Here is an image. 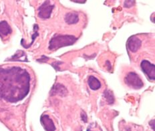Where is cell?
<instances>
[{
  "label": "cell",
  "mask_w": 155,
  "mask_h": 131,
  "mask_svg": "<svg viewBox=\"0 0 155 131\" xmlns=\"http://www.w3.org/2000/svg\"><path fill=\"white\" fill-rule=\"evenodd\" d=\"M142 71L146 74L149 79L155 80V66L148 60H142L140 64Z\"/></svg>",
  "instance_id": "cell-5"
},
{
  "label": "cell",
  "mask_w": 155,
  "mask_h": 131,
  "mask_svg": "<svg viewBox=\"0 0 155 131\" xmlns=\"http://www.w3.org/2000/svg\"><path fill=\"white\" fill-rule=\"evenodd\" d=\"M81 118L82 121H84V122H87L88 120V116L86 115V114L85 113V112L82 111L81 112Z\"/></svg>",
  "instance_id": "cell-14"
},
{
  "label": "cell",
  "mask_w": 155,
  "mask_h": 131,
  "mask_svg": "<svg viewBox=\"0 0 155 131\" xmlns=\"http://www.w3.org/2000/svg\"><path fill=\"white\" fill-rule=\"evenodd\" d=\"M54 7V5L50 3V1H46L38 9V15L42 19H48L50 17Z\"/></svg>",
  "instance_id": "cell-4"
},
{
  "label": "cell",
  "mask_w": 155,
  "mask_h": 131,
  "mask_svg": "<svg viewBox=\"0 0 155 131\" xmlns=\"http://www.w3.org/2000/svg\"><path fill=\"white\" fill-rule=\"evenodd\" d=\"M30 76L19 66L0 67V98L15 103L23 100L30 92Z\"/></svg>",
  "instance_id": "cell-1"
},
{
  "label": "cell",
  "mask_w": 155,
  "mask_h": 131,
  "mask_svg": "<svg viewBox=\"0 0 155 131\" xmlns=\"http://www.w3.org/2000/svg\"><path fill=\"white\" fill-rule=\"evenodd\" d=\"M11 33V29L7 22L2 21L0 22V36L5 37Z\"/></svg>",
  "instance_id": "cell-9"
},
{
  "label": "cell",
  "mask_w": 155,
  "mask_h": 131,
  "mask_svg": "<svg viewBox=\"0 0 155 131\" xmlns=\"http://www.w3.org/2000/svg\"><path fill=\"white\" fill-rule=\"evenodd\" d=\"M104 96L106 98V100H107L108 103L109 104H112L114 102V97L113 94L112 93L111 91L110 90H106L104 92Z\"/></svg>",
  "instance_id": "cell-12"
},
{
  "label": "cell",
  "mask_w": 155,
  "mask_h": 131,
  "mask_svg": "<svg viewBox=\"0 0 155 131\" xmlns=\"http://www.w3.org/2000/svg\"><path fill=\"white\" fill-rule=\"evenodd\" d=\"M126 84L134 88V89H139L143 86V82L140 79L138 74L135 72H129L125 78Z\"/></svg>",
  "instance_id": "cell-3"
},
{
  "label": "cell",
  "mask_w": 155,
  "mask_h": 131,
  "mask_svg": "<svg viewBox=\"0 0 155 131\" xmlns=\"http://www.w3.org/2000/svg\"><path fill=\"white\" fill-rule=\"evenodd\" d=\"M142 42L139 38L135 36H132L128 39L127 42L128 49L132 52H136L139 50L141 46Z\"/></svg>",
  "instance_id": "cell-6"
},
{
  "label": "cell",
  "mask_w": 155,
  "mask_h": 131,
  "mask_svg": "<svg viewBox=\"0 0 155 131\" xmlns=\"http://www.w3.org/2000/svg\"><path fill=\"white\" fill-rule=\"evenodd\" d=\"M50 93L52 96L60 95L61 96H65L68 93V90L62 84L58 83L53 86Z\"/></svg>",
  "instance_id": "cell-8"
},
{
  "label": "cell",
  "mask_w": 155,
  "mask_h": 131,
  "mask_svg": "<svg viewBox=\"0 0 155 131\" xmlns=\"http://www.w3.org/2000/svg\"><path fill=\"white\" fill-rule=\"evenodd\" d=\"M65 21L66 23L69 25L71 24H75L78 23L79 21V17H78V14L74 12H70L66 14L65 15Z\"/></svg>",
  "instance_id": "cell-10"
},
{
  "label": "cell",
  "mask_w": 155,
  "mask_h": 131,
  "mask_svg": "<svg viewBox=\"0 0 155 131\" xmlns=\"http://www.w3.org/2000/svg\"><path fill=\"white\" fill-rule=\"evenodd\" d=\"M40 121L46 131H55L56 128L53 120L47 114H43L40 118Z\"/></svg>",
  "instance_id": "cell-7"
},
{
  "label": "cell",
  "mask_w": 155,
  "mask_h": 131,
  "mask_svg": "<svg viewBox=\"0 0 155 131\" xmlns=\"http://www.w3.org/2000/svg\"><path fill=\"white\" fill-rule=\"evenodd\" d=\"M88 85H89L90 88L93 90H98L101 87V83L99 81V80L93 76H90L88 78Z\"/></svg>",
  "instance_id": "cell-11"
},
{
  "label": "cell",
  "mask_w": 155,
  "mask_h": 131,
  "mask_svg": "<svg viewBox=\"0 0 155 131\" xmlns=\"http://www.w3.org/2000/svg\"><path fill=\"white\" fill-rule=\"evenodd\" d=\"M154 120H151V121H150L149 122V124H150V127H151L152 128V130H153V131L155 130V128H154Z\"/></svg>",
  "instance_id": "cell-15"
},
{
  "label": "cell",
  "mask_w": 155,
  "mask_h": 131,
  "mask_svg": "<svg viewBox=\"0 0 155 131\" xmlns=\"http://www.w3.org/2000/svg\"><path fill=\"white\" fill-rule=\"evenodd\" d=\"M77 40L74 36L72 35H55L50 41L49 49L57 50L62 47H65L74 44Z\"/></svg>",
  "instance_id": "cell-2"
},
{
  "label": "cell",
  "mask_w": 155,
  "mask_h": 131,
  "mask_svg": "<svg viewBox=\"0 0 155 131\" xmlns=\"http://www.w3.org/2000/svg\"><path fill=\"white\" fill-rule=\"evenodd\" d=\"M134 3H135L134 1H126L124 2V6L127 8H130L134 5Z\"/></svg>",
  "instance_id": "cell-13"
}]
</instances>
